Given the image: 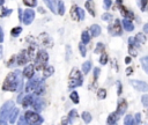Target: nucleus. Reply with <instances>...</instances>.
I'll list each match as a JSON object with an SVG mask.
<instances>
[{
  "label": "nucleus",
  "instance_id": "obj_1",
  "mask_svg": "<svg viewBox=\"0 0 148 125\" xmlns=\"http://www.w3.org/2000/svg\"><path fill=\"white\" fill-rule=\"evenodd\" d=\"M23 88V73L21 71L11 72L4 81L3 91L6 92H21Z\"/></svg>",
  "mask_w": 148,
  "mask_h": 125
},
{
  "label": "nucleus",
  "instance_id": "obj_2",
  "mask_svg": "<svg viewBox=\"0 0 148 125\" xmlns=\"http://www.w3.org/2000/svg\"><path fill=\"white\" fill-rule=\"evenodd\" d=\"M14 108V102L13 101H7L0 109V124H6L7 119L9 118V115Z\"/></svg>",
  "mask_w": 148,
  "mask_h": 125
},
{
  "label": "nucleus",
  "instance_id": "obj_3",
  "mask_svg": "<svg viewBox=\"0 0 148 125\" xmlns=\"http://www.w3.org/2000/svg\"><path fill=\"white\" fill-rule=\"evenodd\" d=\"M49 60V55L46 53V51L41 50L37 52V56H36V64H35V68L37 71H41L44 69L46 67V63Z\"/></svg>",
  "mask_w": 148,
  "mask_h": 125
},
{
  "label": "nucleus",
  "instance_id": "obj_4",
  "mask_svg": "<svg viewBox=\"0 0 148 125\" xmlns=\"http://www.w3.org/2000/svg\"><path fill=\"white\" fill-rule=\"evenodd\" d=\"M81 85H82L81 72H79L78 68H73L71 72V75H69V82H68L69 88H75V87H79Z\"/></svg>",
  "mask_w": 148,
  "mask_h": 125
},
{
  "label": "nucleus",
  "instance_id": "obj_5",
  "mask_svg": "<svg viewBox=\"0 0 148 125\" xmlns=\"http://www.w3.org/2000/svg\"><path fill=\"white\" fill-rule=\"evenodd\" d=\"M24 117H26L28 124H41V123H43V118L35 111H30V110L26 111Z\"/></svg>",
  "mask_w": 148,
  "mask_h": 125
},
{
  "label": "nucleus",
  "instance_id": "obj_6",
  "mask_svg": "<svg viewBox=\"0 0 148 125\" xmlns=\"http://www.w3.org/2000/svg\"><path fill=\"white\" fill-rule=\"evenodd\" d=\"M41 82V79L38 78V77H32V78H30V80L28 81V83H27V86H26V92L27 93H29V92H35V89H36V87L38 86V83Z\"/></svg>",
  "mask_w": 148,
  "mask_h": 125
},
{
  "label": "nucleus",
  "instance_id": "obj_7",
  "mask_svg": "<svg viewBox=\"0 0 148 125\" xmlns=\"http://www.w3.org/2000/svg\"><path fill=\"white\" fill-rule=\"evenodd\" d=\"M30 55H29V52L27 50L22 51L21 53H18V55L16 56V64L17 65H24L28 63V60L30 59Z\"/></svg>",
  "mask_w": 148,
  "mask_h": 125
},
{
  "label": "nucleus",
  "instance_id": "obj_8",
  "mask_svg": "<svg viewBox=\"0 0 148 125\" xmlns=\"http://www.w3.org/2000/svg\"><path fill=\"white\" fill-rule=\"evenodd\" d=\"M131 85L133 86V88L135 91L139 92H148V85L145 81H138V80H131L130 81Z\"/></svg>",
  "mask_w": 148,
  "mask_h": 125
},
{
  "label": "nucleus",
  "instance_id": "obj_9",
  "mask_svg": "<svg viewBox=\"0 0 148 125\" xmlns=\"http://www.w3.org/2000/svg\"><path fill=\"white\" fill-rule=\"evenodd\" d=\"M35 19V12L32 9H26L23 12V17H22V22L24 24H30Z\"/></svg>",
  "mask_w": 148,
  "mask_h": 125
},
{
  "label": "nucleus",
  "instance_id": "obj_10",
  "mask_svg": "<svg viewBox=\"0 0 148 125\" xmlns=\"http://www.w3.org/2000/svg\"><path fill=\"white\" fill-rule=\"evenodd\" d=\"M109 31L114 36H120L122 35V26H120V21L118 19L115 20V24L112 27H109Z\"/></svg>",
  "mask_w": 148,
  "mask_h": 125
},
{
  "label": "nucleus",
  "instance_id": "obj_11",
  "mask_svg": "<svg viewBox=\"0 0 148 125\" xmlns=\"http://www.w3.org/2000/svg\"><path fill=\"white\" fill-rule=\"evenodd\" d=\"M31 106H32V108H34L36 111H42V110L44 109V106H45V102H44V100H42V99H40V97H36V96H35Z\"/></svg>",
  "mask_w": 148,
  "mask_h": 125
},
{
  "label": "nucleus",
  "instance_id": "obj_12",
  "mask_svg": "<svg viewBox=\"0 0 148 125\" xmlns=\"http://www.w3.org/2000/svg\"><path fill=\"white\" fill-rule=\"evenodd\" d=\"M137 46H138V44L135 42V38L134 37H130L128 38V51L134 57L137 56Z\"/></svg>",
  "mask_w": 148,
  "mask_h": 125
},
{
  "label": "nucleus",
  "instance_id": "obj_13",
  "mask_svg": "<svg viewBox=\"0 0 148 125\" xmlns=\"http://www.w3.org/2000/svg\"><path fill=\"white\" fill-rule=\"evenodd\" d=\"M23 77L24 78H27V79H30V78H32L34 77V74H35V65H32V64H30V65H28V66H26V68L23 69Z\"/></svg>",
  "mask_w": 148,
  "mask_h": 125
},
{
  "label": "nucleus",
  "instance_id": "obj_14",
  "mask_svg": "<svg viewBox=\"0 0 148 125\" xmlns=\"http://www.w3.org/2000/svg\"><path fill=\"white\" fill-rule=\"evenodd\" d=\"M44 3L46 4V6L50 8V11L52 13H57L58 12V3H59V0H44Z\"/></svg>",
  "mask_w": 148,
  "mask_h": 125
},
{
  "label": "nucleus",
  "instance_id": "obj_15",
  "mask_svg": "<svg viewBox=\"0 0 148 125\" xmlns=\"http://www.w3.org/2000/svg\"><path fill=\"white\" fill-rule=\"evenodd\" d=\"M119 6V11H120V13L123 14V16H125L126 19H133L134 17V14L131 12V11H128V9H126L122 4L120 5H118Z\"/></svg>",
  "mask_w": 148,
  "mask_h": 125
},
{
  "label": "nucleus",
  "instance_id": "obj_16",
  "mask_svg": "<svg viewBox=\"0 0 148 125\" xmlns=\"http://www.w3.org/2000/svg\"><path fill=\"white\" fill-rule=\"evenodd\" d=\"M34 99H35V95H27V96H24L23 97V100H22V105L24 106V108H28V106H30L31 104H32V102H34Z\"/></svg>",
  "mask_w": 148,
  "mask_h": 125
},
{
  "label": "nucleus",
  "instance_id": "obj_17",
  "mask_svg": "<svg viewBox=\"0 0 148 125\" xmlns=\"http://www.w3.org/2000/svg\"><path fill=\"white\" fill-rule=\"evenodd\" d=\"M126 109H127V103H126V101H125V100H120L119 103H118V106H117V112L119 114V116L123 115V114L126 111Z\"/></svg>",
  "mask_w": 148,
  "mask_h": 125
},
{
  "label": "nucleus",
  "instance_id": "obj_18",
  "mask_svg": "<svg viewBox=\"0 0 148 125\" xmlns=\"http://www.w3.org/2000/svg\"><path fill=\"white\" fill-rule=\"evenodd\" d=\"M122 24H123V27H124V29H125L126 31H133V30H134V26H133V23H132L131 20L124 19L123 22H122Z\"/></svg>",
  "mask_w": 148,
  "mask_h": 125
},
{
  "label": "nucleus",
  "instance_id": "obj_19",
  "mask_svg": "<svg viewBox=\"0 0 148 125\" xmlns=\"http://www.w3.org/2000/svg\"><path fill=\"white\" fill-rule=\"evenodd\" d=\"M118 118H119V114L117 111L110 114L109 117H108V124H116L117 120H118Z\"/></svg>",
  "mask_w": 148,
  "mask_h": 125
},
{
  "label": "nucleus",
  "instance_id": "obj_20",
  "mask_svg": "<svg viewBox=\"0 0 148 125\" xmlns=\"http://www.w3.org/2000/svg\"><path fill=\"white\" fill-rule=\"evenodd\" d=\"M18 110L17 108H13V110H12V112H11V115H9V123L11 124H14L15 122H16V118H17V115H18Z\"/></svg>",
  "mask_w": 148,
  "mask_h": 125
},
{
  "label": "nucleus",
  "instance_id": "obj_21",
  "mask_svg": "<svg viewBox=\"0 0 148 125\" xmlns=\"http://www.w3.org/2000/svg\"><path fill=\"white\" fill-rule=\"evenodd\" d=\"M44 89H45V83H44L43 80H41V82L38 83V86H37L36 89H35V94H36V95L43 94V93H44Z\"/></svg>",
  "mask_w": 148,
  "mask_h": 125
},
{
  "label": "nucleus",
  "instance_id": "obj_22",
  "mask_svg": "<svg viewBox=\"0 0 148 125\" xmlns=\"http://www.w3.org/2000/svg\"><path fill=\"white\" fill-rule=\"evenodd\" d=\"M90 32H91L92 36H95V37L100 36V34H101V28H100V26H97V24H92L91 28H90Z\"/></svg>",
  "mask_w": 148,
  "mask_h": 125
},
{
  "label": "nucleus",
  "instance_id": "obj_23",
  "mask_svg": "<svg viewBox=\"0 0 148 125\" xmlns=\"http://www.w3.org/2000/svg\"><path fill=\"white\" fill-rule=\"evenodd\" d=\"M53 72H54V68H53V66H48V67H45V68H44L43 77H44V78H49V77H51V75L53 74Z\"/></svg>",
  "mask_w": 148,
  "mask_h": 125
},
{
  "label": "nucleus",
  "instance_id": "obj_24",
  "mask_svg": "<svg viewBox=\"0 0 148 125\" xmlns=\"http://www.w3.org/2000/svg\"><path fill=\"white\" fill-rule=\"evenodd\" d=\"M135 38V42H137V44H143L145 42H146V37H145V35L143 34H141V32H139L137 36L134 37Z\"/></svg>",
  "mask_w": 148,
  "mask_h": 125
},
{
  "label": "nucleus",
  "instance_id": "obj_25",
  "mask_svg": "<svg viewBox=\"0 0 148 125\" xmlns=\"http://www.w3.org/2000/svg\"><path fill=\"white\" fill-rule=\"evenodd\" d=\"M21 32H22V27H15V28H13L11 30V35L13 37H17Z\"/></svg>",
  "mask_w": 148,
  "mask_h": 125
},
{
  "label": "nucleus",
  "instance_id": "obj_26",
  "mask_svg": "<svg viewBox=\"0 0 148 125\" xmlns=\"http://www.w3.org/2000/svg\"><path fill=\"white\" fill-rule=\"evenodd\" d=\"M81 41H82L83 44L89 43V41H90V35H89L88 31H83V32H82V35H81Z\"/></svg>",
  "mask_w": 148,
  "mask_h": 125
},
{
  "label": "nucleus",
  "instance_id": "obj_27",
  "mask_svg": "<svg viewBox=\"0 0 148 125\" xmlns=\"http://www.w3.org/2000/svg\"><path fill=\"white\" fill-rule=\"evenodd\" d=\"M71 15H72V19L73 20H79V16H78V6H73L72 7Z\"/></svg>",
  "mask_w": 148,
  "mask_h": 125
},
{
  "label": "nucleus",
  "instance_id": "obj_28",
  "mask_svg": "<svg viewBox=\"0 0 148 125\" xmlns=\"http://www.w3.org/2000/svg\"><path fill=\"white\" fill-rule=\"evenodd\" d=\"M90 68H91V64H90V62H86V63H83V65H82V72H83L85 74H87V73L89 72Z\"/></svg>",
  "mask_w": 148,
  "mask_h": 125
},
{
  "label": "nucleus",
  "instance_id": "obj_29",
  "mask_svg": "<svg viewBox=\"0 0 148 125\" xmlns=\"http://www.w3.org/2000/svg\"><path fill=\"white\" fill-rule=\"evenodd\" d=\"M140 62H141V65H142L143 69L146 71V73H148V56L147 57H142Z\"/></svg>",
  "mask_w": 148,
  "mask_h": 125
},
{
  "label": "nucleus",
  "instance_id": "obj_30",
  "mask_svg": "<svg viewBox=\"0 0 148 125\" xmlns=\"http://www.w3.org/2000/svg\"><path fill=\"white\" fill-rule=\"evenodd\" d=\"M69 97H71V100H72V101L74 102V103H75V104H78V103H79V94H78V93H77L75 91L71 93Z\"/></svg>",
  "mask_w": 148,
  "mask_h": 125
},
{
  "label": "nucleus",
  "instance_id": "obj_31",
  "mask_svg": "<svg viewBox=\"0 0 148 125\" xmlns=\"http://www.w3.org/2000/svg\"><path fill=\"white\" fill-rule=\"evenodd\" d=\"M23 4L28 7H36L37 6V0H23Z\"/></svg>",
  "mask_w": 148,
  "mask_h": 125
},
{
  "label": "nucleus",
  "instance_id": "obj_32",
  "mask_svg": "<svg viewBox=\"0 0 148 125\" xmlns=\"http://www.w3.org/2000/svg\"><path fill=\"white\" fill-rule=\"evenodd\" d=\"M58 13H59V15H64L65 14V4L63 1L58 3Z\"/></svg>",
  "mask_w": 148,
  "mask_h": 125
},
{
  "label": "nucleus",
  "instance_id": "obj_33",
  "mask_svg": "<svg viewBox=\"0 0 148 125\" xmlns=\"http://www.w3.org/2000/svg\"><path fill=\"white\" fill-rule=\"evenodd\" d=\"M82 119L86 122V123H90L91 122V115L87 111H83L82 112Z\"/></svg>",
  "mask_w": 148,
  "mask_h": 125
},
{
  "label": "nucleus",
  "instance_id": "obj_34",
  "mask_svg": "<svg viewBox=\"0 0 148 125\" xmlns=\"http://www.w3.org/2000/svg\"><path fill=\"white\" fill-rule=\"evenodd\" d=\"M12 13H13V11H12V9H8V8L4 7V8H3V12H1V15H0V17H6V16H9Z\"/></svg>",
  "mask_w": 148,
  "mask_h": 125
},
{
  "label": "nucleus",
  "instance_id": "obj_35",
  "mask_svg": "<svg viewBox=\"0 0 148 125\" xmlns=\"http://www.w3.org/2000/svg\"><path fill=\"white\" fill-rule=\"evenodd\" d=\"M77 117H78V112L75 110H71L69 111V114H68V118H69L68 120H69V123H72V120L75 119Z\"/></svg>",
  "mask_w": 148,
  "mask_h": 125
},
{
  "label": "nucleus",
  "instance_id": "obj_36",
  "mask_svg": "<svg viewBox=\"0 0 148 125\" xmlns=\"http://www.w3.org/2000/svg\"><path fill=\"white\" fill-rule=\"evenodd\" d=\"M124 124L125 125H130V124H134V120H133V117L131 115H127L124 119Z\"/></svg>",
  "mask_w": 148,
  "mask_h": 125
},
{
  "label": "nucleus",
  "instance_id": "obj_37",
  "mask_svg": "<svg viewBox=\"0 0 148 125\" xmlns=\"http://www.w3.org/2000/svg\"><path fill=\"white\" fill-rule=\"evenodd\" d=\"M97 97L100 100H104L106 97V91H105V89H100L98 93H97Z\"/></svg>",
  "mask_w": 148,
  "mask_h": 125
},
{
  "label": "nucleus",
  "instance_id": "obj_38",
  "mask_svg": "<svg viewBox=\"0 0 148 125\" xmlns=\"http://www.w3.org/2000/svg\"><path fill=\"white\" fill-rule=\"evenodd\" d=\"M100 63L102 65H105L108 63V55L105 52H102V55H101V58H100Z\"/></svg>",
  "mask_w": 148,
  "mask_h": 125
},
{
  "label": "nucleus",
  "instance_id": "obj_39",
  "mask_svg": "<svg viewBox=\"0 0 148 125\" xmlns=\"http://www.w3.org/2000/svg\"><path fill=\"white\" fill-rule=\"evenodd\" d=\"M103 50H104L103 43H97V46H96V49H95V53H102Z\"/></svg>",
  "mask_w": 148,
  "mask_h": 125
},
{
  "label": "nucleus",
  "instance_id": "obj_40",
  "mask_svg": "<svg viewBox=\"0 0 148 125\" xmlns=\"http://www.w3.org/2000/svg\"><path fill=\"white\" fill-rule=\"evenodd\" d=\"M86 8H87V11L90 13V15H92V16H95V12H94V9L91 8V5L89 4V1H87L86 3Z\"/></svg>",
  "mask_w": 148,
  "mask_h": 125
},
{
  "label": "nucleus",
  "instance_id": "obj_41",
  "mask_svg": "<svg viewBox=\"0 0 148 125\" xmlns=\"http://www.w3.org/2000/svg\"><path fill=\"white\" fill-rule=\"evenodd\" d=\"M78 16H79V20H80V21L85 19V12H83V9L80 8V7H78Z\"/></svg>",
  "mask_w": 148,
  "mask_h": 125
},
{
  "label": "nucleus",
  "instance_id": "obj_42",
  "mask_svg": "<svg viewBox=\"0 0 148 125\" xmlns=\"http://www.w3.org/2000/svg\"><path fill=\"white\" fill-rule=\"evenodd\" d=\"M79 49H80V52H81V56L82 57H85L86 56V48H85V45H83V43H81V44H79Z\"/></svg>",
  "mask_w": 148,
  "mask_h": 125
},
{
  "label": "nucleus",
  "instance_id": "obj_43",
  "mask_svg": "<svg viewBox=\"0 0 148 125\" xmlns=\"http://www.w3.org/2000/svg\"><path fill=\"white\" fill-rule=\"evenodd\" d=\"M148 4V0H140V6H141V11H146V6Z\"/></svg>",
  "mask_w": 148,
  "mask_h": 125
},
{
  "label": "nucleus",
  "instance_id": "obj_44",
  "mask_svg": "<svg viewBox=\"0 0 148 125\" xmlns=\"http://www.w3.org/2000/svg\"><path fill=\"white\" fill-rule=\"evenodd\" d=\"M102 20H103V21H109V20H111V14H109V13L103 14V15H102Z\"/></svg>",
  "mask_w": 148,
  "mask_h": 125
},
{
  "label": "nucleus",
  "instance_id": "obj_45",
  "mask_svg": "<svg viewBox=\"0 0 148 125\" xmlns=\"http://www.w3.org/2000/svg\"><path fill=\"white\" fill-rule=\"evenodd\" d=\"M15 62H16V56H13L12 58H11V60L8 62V64H7V66L8 67H12L14 64H15Z\"/></svg>",
  "mask_w": 148,
  "mask_h": 125
},
{
  "label": "nucleus",
  "instance_id": "obj_46",
  "mask_svg": "<svg viewBox=\"0 0 148 125\" xmlns=\"http://www.w3.org/2000/svg\"><path fill=\"white\" fill-rule=\"evenodd\" d=\"M111 5H112L111 0H104V8H105V9H109V8L111 7Z\"/></svg>",
  "mask_w": 148,
  "mask_h": 125
},
{
  "label": "nucleus",
  "instance_id": "obj_47",
  "mask_svg": "<svg viewBox=\"0 0 148 125\" xmlns=\"http://www.w3.org/2000/svg\"><path fill=\"white\" fill-rule=\"evenodd\" d=\"M141 100H142V104L145 106H148V95H143Z\"/></svg>",
  "mask_w": 148,
  "mask_h": 125
},
{
  "label": "nucleus",
  "instance_id": "obj_48",
  "mask_svg": "<svg viewBox=\"0 0 148 125\" xmlns=\"http://www.w3.org/2000/svg\"><path fill=\"white\" fill-rule=\"evenodd\" d=\"M100 75V68H94V80H97V77Z\"/></svg>",
  "mask_w": 148,
  "mask_h": 125
},
{
  "label": "nucleus",
  "instance_id": "obj_49",
  "mask_svg": "<svg viewBox=\"0 0 148 125\" xmlns=\"http://www.w3.org/2000/svg\"><path fill=\"white\" fill-rule=\"evenodd\" d=\"M140 118H141V115H140V114H137V115H135V122H134V124H140V123H141V119H140Z\"/></svg>",
  "mask_w": 148,
  "mask_h": 125
},
{
  "label": "nucleus",
  "instance_id": "obj_50",
  "mask_svg": "<svg viewBox=\"0 0 148 125\" xmlns=\"http://www.w3.org/2000/svg\"><path fill=\"white\" fill-rule=\"evenodd\" d=\"M18 124H28V122H27V119H26V117H24V116H21V117H20V120H18Z\"/></svg>",
  "mask_w": 148,
  "mask_h": 125
},
{
  "label": "nucleus",
  "instance_id": "obj_51",
  "mask_svg": "<svg viewBox=\"0 0 148 125\" xmlns=\"http://www.w3.org/2000/svg\"><path fill=\"white\" fill-rule=\"evenodd\" d=\"M4 42V31H3V28L0 27V43Z\"/></svg>",
  "mask_w": 148,
  "mask_h": 125
},
{
  "label": "nucleus",
  "instance_id": "obj_52",
  "mask_svg": "<svg viewBox=\"0 0 148 125\" xmlns=\"http://www.w3.org/2000/svg\"><path fill=\"white\" fill-rule=\"evenodd\" d=\"M22 17H23L22 9H21V8H18V19H20V21H22Z\"/></svg>",
  "mask_w": 148,
  "mask_h": 125
},
{
  "label": "nucleus",
  "instance_id": "obj_53",
  "mask_svg": "<svg viewBox=\"0 0 148 125\" xmlns=\"http://www.w3.org/2000/svg\"><path fill=\"white\" fill-rule=\"evenodd\" d=\"M117 86H118V95H120L122 94V83L120 82H117Z\"/></svg>",
  "mask_w": 148,
  "mask_h": 125
},
{
  "label": "nucleus",
  "instance_id": "obj_54",
  "mask_svg": "<svg viewBox=\"0 0 148 125\" xmlns=\"http://www.w3.org/2000/svg\"><path fill=\"white\" fill-rule=\"evenodd\" d=\"M69 56H71V48L67 45V58H66L67 60H69Z\"/></svg>",
  "mask_w": 148,
  "mask_h": 125
},
{
  "label": "nucleus",
  "instance_id": "obj_55",
  "mask_svg": "<svg viewBox=\"0 0 148 125\" xmlns=\"http://www.w3.org/2000/svg\"><path fill=\"white\" fill-rule=\"evenodd\" d=\"M126 74H127V75H130V74H132V68H131V67H128V68L126 69Z\"/></svg>",
  "mask_w": 148,
  "mask_h": 125
},
{
  "label": "nucleus",
  "instance_id": "obj_56",
  "mask_svg": "<svg viewBox=\"0 0 148 125\" xmlns=\"http://www.w3.org/2000/svg\"><path fill=\"white\" fill-rule=\"evenodd\" d=\"M125 63H126V64H130V63H131V58L126 57V58H125Z\"/></svg>",
  "mask_w": 148,
  "mask_h": 125
},
{
  "label": "nucleus",
  "instance_id": "obj_57",
  "mask_svg": "<svg viewBox=\"0 0 148 125\" xmlns=\"http://www.w3.org/2000/svg\"><path fill=\"white\" fill-rule=\"evenodd\" d=\"M143 31H145V32H148V24H145V26H143Z\"/></svg>",
  "mask_w": 148,
  "mask_h": 125
},
{
  "label": "nucleus",
  "instance_id": "obj_58",
  "mask_svg": "<svg viewBox=\"0 0 148 125\" xmlns=\"http://www.w3.org/2000/svg\"><path fill=\"white\" fill-rule=\"evenodd\" d=\"M1 56H3V46L0 45V58H1Z\"/></svg>",
  "mask_w": 148,
  "mask_h": 125
},
{
  "label": "nucleus",
  "instance_id": "obj_59",
  "mask_svg": "<svg viewBox=\"0 0 148 125\" xmlns=\"http://www.w3.org/2000/svg\"><path fill=\"white\" fill-rule=\"evenodd\" d=\"M4 3H5V0H0V6H3Z\"/></svg>",
  "mask_w": 148,
  "mask_h": 125
},
{
  "label": "nucleus",
  "instance_id": "obj_60",
  "mask_svg": "<svg viewBox=\"0 0 148 125\" xmlns=\"http://www.w3.org/2000/svg\"><path fill=\"white\" fill-rule=\"evenodd\" d=\"M117 4L120 5V4H122V0H117Z\"/></svg>",
  "mask_w": 148,
  "mask_h": 125
}]
</instances>
